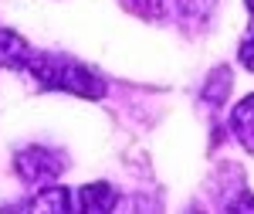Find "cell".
Masks as SVG:
<instances>
[{
    "label": "cell",
    "instance_id": "cell-4",
    "mask_svg": "<svg viewBox=\"0 0 254 214\" xmlns=\"http://www.w3.org/2000/svg\"><path fill=\"white\" fill-rule=\"evenodd\" d=\"M78 208L88 211V214L112 211V208H116V187H112V184H85V187H81Z\"/></svg>",
    "mask_w": 254,
    "mask_h": 214
},
{
    "label": "cell",
    "instance_id": "cell-1",
    "mask_svg": "<svg viewBox=\"0 0 254 214\" xmlns=\"http://www.w3.org/2000/svg\"><path fill=\"white\" fill-rule=\"evenodd\" d=\"M31 75L38 78L41 89H64V92H75L81 99H102L105 96V82L81 61L71 58H58V55H31L27 61Z\"/></svg>",
    "mask_w": 254,
    "mask_h": 214
},
{
    "label": "cell",
    "instance_id": "cell-3",
    "mask_svg": "<svg viewBox=\"0 0 254 214\" xmlns=\"http://www.w3.org/2000/svg\"><path fill=\"white\" fill-rule=\"evenodd\" d=\"M31 44L14 34V31H0V65L3 68H27V61H31Z\"/></svg>",
    "mask_w": 254,
    "mask_h": 214
},
{
    "label": "cell",
    "instance_id": "cell-8",
    "mask_svg": "<svg viewBox=\"0 0 254 214\" xmlns=\"http://www.w3.org/2000/svg\"><path fill=\"white\" fill-rule=\"evenodd\" d=\"M227 96H231V72H227V68H214V75H210L207 89H203V99L214 102V106H220Z\"/></svg>",
    "mask_w": 254,
    "mask_h": 214
},
{
    "label": "cell",
    "instance_id": "cell-11",
    "mask_svg": "<svg viewBox=\"0 0 254 214\" xmlns=\"http://www.w3.org/2000/svg\"><path fill=\"white\" fill-rule=\"evenodd\" d=\"M248 10H251V14H254V0H248Z\"/></svg>",
    "mask_w": 254,
    "mask_h": 214
},
{
    "label": "cell",
    "instance_id": "cell-6",
    "mask_svg": "<svg viewBox=\"0 0 254 214\" xmlns=\"http://www.w3.org/2000/svg\"><path fill=\"white\" fill-rule=\"evenodd\" d=\"M176 10H180V17L187 20L190 27H203L207 20L214 17L217 0H176Z\"/></svg>",
    "mask_w": 254,
    "mask_h": 214
},
{
    "label": "cell",
    "instance_id": "cell-9",
    "mask_svg": "<svg viewBox=\"0 0 254 214\" xmlns=\"http://www.w3.org/2000/svg\"><path fill=\"white\" fill-rule=\"evenodd\" d=\"M132 14H139V17H146V20H156L163 17V10H166V0H122Z\"/></svg>",
    "mask_w": 254,
    "mask_h": 214
},
{
    "label": "cell",
    "instance_id": "cell-5",
    "mask_svg": "<svg viewBox=\"0 0 254 214\" xmlns=\"http://www.w3.org/2000/svg\"><path fill=\"white\" fill-rule=\"evenodd\" d=\"M231 129H234V136L244 143V150L254 153V96L237 102V109L231 112Z\"/></svg>",
    "mask_w": 254,
    "mask_h": 214
},
{
    "label": "cell",
    "instance_id": "cell-10",
    "mask_svg": "<svg viewBox=\"0 0 254 214\" xmlns=\"http://www.w3.org/2000/svg\"><path fill=\"white\" fill-rule=\"evenodd\" d=\"M241 61H244V68H248V72H254V34L241 44Z\"/></svg>",
    "mask_w": 254,
    "mask_h": 214
},
{
    "label": "cell",
    "instance_id": "cell-2",
    "mask_svg": "<svg viewBox=\"0 0 254 214\" xmlns=\"http://www.w3.org/2000/svg\"><path fill=\"white\" fill-rule=\"evenodd\" d=\"M64 167V156L58 150H48V146H31L17 156V174L31 184H48L55 180Z\"/></svg>",
    "mask_w": 254,
    "mask_h": 214
},
{
    "label": "cell",
    "instance_id": "cell-7",
    "mask_svg": "<svg viewBox=\"0 0 254 214\" xmlns=\"http://www.w3.org/2000/svg\"><path fill=\"white\" fill-rule=\"evenodd\" d=\"M31 208H34V211H71V201H68V191H64V187H44V191L34 197Z\"/></svg>",
    "mask_w": 254,
    "mask_h": 214
}]
</instances>
